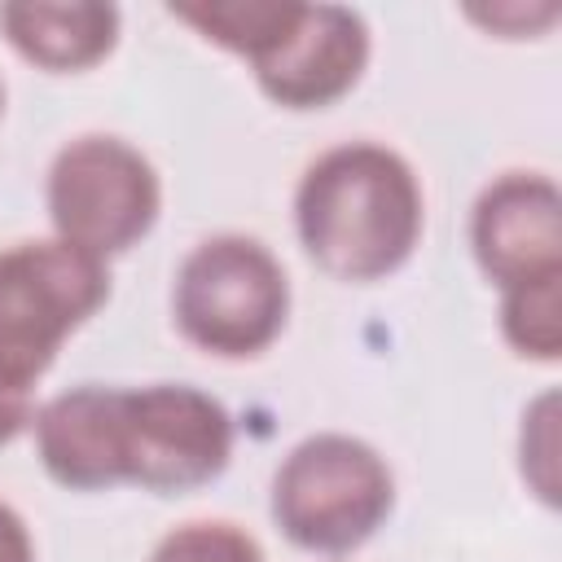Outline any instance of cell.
I'll use <instances>...</instances> for the list:
<instances>
[{"mask_svg": "<svg viewBox=\"0 0 562 562\" xmlns=\"http://www.w3.org/2000/svg\"><path fill=\"white\" fill-rule=\"evenodd\" d=\"M422 211L413 167L378 140L325 149L294 189L299 241L338 281H378L404 268L422 237Z\"/></svg>", "mask_w": 562, "mask_h": 562, "instance_id": "1", "label": "cell"}, {"mask_svg": "<svg viewBox=\"0 0 562 562\" xmlns=\"http://www.w3.org/2000/svg\"><path fill=\"white\" fill-rule=\"evenodd\" d=\"M171 316L198 351L250 360L285 329V268L259 237L215 233L184 255L171 290Z\"/></svg>", "mask_w": 562, "mask_h": 562, "instance_id": "2", "label": "cell"}, {"mask_svg": "<svg viewBox=\"0 0 562 562\" xmlns=\"http://www.w3.org/2000/svg\"><path fill=\"white\" fill-rule=\"evenodd\" d=\"M391 465L356 435H307L272 474V522L307 553L360 549L391 518Z\"/></svg>", "mask_w": 562, "mask_h": 562, "instance_id": "3", "label": "cell"}, {"mask_svg": "<svg viewBox=\"0 0 562 562\" xmlns=\"http://www.w3.org/2000/svg\"><path fill=\"white\" fill-rule=\"evenodd\" d=\"M110 299L105 259L61 237L0 250V378L35 386L61 342Z\"/></svg>", "mask_w": 562, "mask_h": 562, "instance_id": "4", "label": "cell"}, {"mask_svg": "<svg viewBox=\"0 0 562 562\" xmlns=\"http://www.w3.org/2000/svg\"><path fill=\"white\" fill-rule=\"evenodd\" d=\"M158 206V171L123 136H75L48 167V220L57 237L97 259L132 250L154 228Z\"/></svg>", "mask_w": 562, "mask_h": 562, "instance_id": "5", "label": "cell"}, {"mask_svg": "<svg viewBox=\"0 0 562 562\" xmlns=\"http://www.w3.org/2000/svg\"><path fill=\"white\" fill-rule=\"evenodd\" d=\"M233 457L228 408L184 382L123 391V483L180 496L224 474Z\"/></svg>", "mask_w": 562, "mask_h": 562, "instance_id": "6", "label": "cell"}, {"mask_svg": "<svg viewBox=\"0 0 562 562\" xmlns=\"http://www.w3.org/2000/svg\"><path fill=\"white\" fill-rule=\"evenodd\" d=\"M369 66V26L347 4H294L285 31L250 61L268 101L321 110L347 97Z\"/></svg>", "mask_w": 562, "mask_h": 562, "instance_id": "7", "label": "cell"}, {"mask_svg": "<svg viewBox=\"0 0 562 562\" xmlns=\"http://www.w3.org/2000/svg\"><path fill=\"white\" fill-rule=\"evenodd\" d=\"M470 250L501 290L562 277V198L544 171L496 176L470 211Z\"/></svg>", "mask_w": 562, "mask_h": 562, "instance_id": "8", "label": "cell"}, {"mask_svg": "<svg viewBox=\"0 0 562 562\" xmlns=\"http://www.w3.org/2000/svg\"><path fill=\"white\" fill-rule=\"evenodd\" d=\"M35 448L53 483L105 492L123 483V391L83 382L35 408Z\"/></svg>", "mask_w": 562, "mask_h": 562, "instance_id": "9", "label": "cell"}, {"mask_svg": "<svg viewBox=\"0 0 562 562\" xmlns=\"http://www.w3.org/2000/svg\"><path fill=\"white\" fill-rule=\"evenodd\" d=\"M4 40L40 70L66 75L97 66L119 40V9L101 0H9L0 4Z\"/></svg>", "mask_w": 562, "mask_h": 562, "instance_id": "10", "label": "cell"}, {"mask_svg": "<svg viewBox=\"0 0 562 562\" xmlns=\"http://www.w3.org/2000/svg\"><path fill=\"white\" fill-rule=\"evenodd\" d=\"M299 0H211V4H171V18L202 31L211 44L255 61L294 18Z\"/></svg>", "mask_w": 562, "mask_h": 562, "instance_id": "11", "label": "cell"}, {"mask_svg": "<svg viewBox=\"0 0 562 562\" xmlns=\"http://www.w3.org/2000/svg\"><path fill=\"white\" fill-rule=\"evenodd\" d=\"M501 334L522 360H558L562 351V277L501 290Z\"/></svg>", "mask_w": 562, "mask_h": 562, "instance_id": "12", "label": "cell"}, {"mask_svg": "<svg viewBox=\"0 0 562 562\" xmlns=\"http://www.w3.org/2000/svg\"><path fill=\"white\" fill-rule=\"evenodd\" d=\"M149 562H268V558L246 527L224 518H198L167 531L154 544Z\"/></svg>", "mask_w": 562, "mask_h": 562, "instance_id": "13", "label": "cell"}, {"mask_svg": "<svg viewBox=\"0 0 562 562\" xmlns=\"http://www.w3.org/2000/svg\"><path fill=\"white\" fill-rule=\"evenodd\" d=\"M31 422H35L31 391L18 386V382H4V378H0V443H13Z\"/></svg>", "mask_w": 562, "mask_h": 562, "instance_id": "14", "label": "cell"}, {"mask_svg": "<svg viewBox=\"0 0 562 562\" xmlns=\"http://www.w3.org/2000/svg\"><path fill=\"white\" fill-rule=\"evenodd\" d=\"M0 562H35L31 531L9 501H0Z\"/></svg>", "mask_w": 562, "mask_h": 562, "instance_id": "15", "label": "cell"}, {"mask_svg": "<svg viewBox=\"0 0 562 562\" xmlns=\"http://www.w3.org/2000/svg\"><path fill=\"white\" fill-rule=\"evenodd\" d=\"M0 114H4V83H0Z\"/></svg>", "mask_w": 562, "mask_h": 562, "instance_id": "16", "label": "cell"}]
</instances>
